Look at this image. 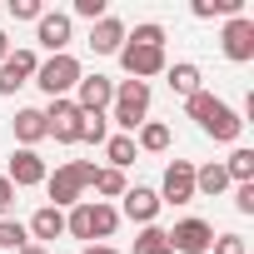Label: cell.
I'll use <instances>...</instances> for the list:
<instances>
[{
    "label": "cell",
    "mask_w": 254,
    "mask_h": 254,
    "mask_svg": "<svg viewBox=\"0 0 254 254\" xmlns=\"http://www.w3.org/2000/svg\"><path fill=\"white\" fill-rule=\"evenodd\" d=\"M185 115L199 125L204 135H214V140H224V145H234V140H239V130H244V120H239V115H234V110H229L214 90L190 95V100H185Z\"/></svg>",
    "instance_id": "obj_1"
},
{
    "label": "cell",
    "mask_w": 254,
    "mask_h": 254,
    "mask_svg": "<svg viewBox=\"0 0 254 254\" xmlns=\"http://www.w3.org/2000/svg\"><path fill=\"white\" fill-rule=\"evenodd\" d=\"M95 170H100V165H90V160H70V165H60L55 175H45L50 209H75V204H80V194L95 185Z\"/></svg>",
    "instance_id": "obj_2"
},
{
    "label": "cell",
    "mask_w": 254,
    "mask_h": 254,
    "mask_svg": "<svg viewBox=\"0 0 254 254\" xmlns=\"http://www.w3.org/2000/svg\"><path fill=\"white\" fill-rule=\"evenodd\" d=\"M115 229H120V209L115 204H100V199H80L65 214V234L70 239H110Z\"/></svg>",
    "instance_id": "obj_3"
},
{
    "label": "cell",
    "mask_w": 254,
    "mask_h": 254,
    "mask_svg": "<svg viewBox=\"0 0 254 254\" xmlns=\"http://www.w3.org/2000/svg\"><path fill=\"white\" fill-rule=\"evenodd\" d=\"M145 115H150V85H145V80H120L105 120H115L120 130L130 135V130H140V125H145Z\"/></svg>",
    "instance_id": "obj_4"
},
{
    "label": "cell",
    "mask_w": 254,
    "mask_h": 254,
    "mask_svg": "<svg viewBox=\"0 0 254 254\" xmlns=\"http://www.w3.org/2000/svg\"><path fill=\"white\" fill-rule=\"evenodd\" d=\"M80 60L75 55H50V60H40V70H35V85L50 95V100H65L75 85H80Z\"/></svg>",
    "instance_id": "obj_5"
},
{
    "label": "cell",
    "mask_w": 254,
    "mask_h": 254,
    "mask_svg": "<svg viewBox=\"0 0 254 254\" xmlns=\"http://www.w3.org/2000/svg\"><path fill=\"white\" fill-rule=\"evenodd\" d=\"M45 135H55L60 145H80V130H85V110L65 95V100H50L45 110Z\"/></svg>",
    "instance_id": "obj_6"
},
{
    "label": "cell",
    "mask_w": 254,
    "mask_h": 254,
    "mask_svg": "<svg viewBox=\"0 0 254 254\" xmlns=\"http://www.w3.org/2000/svg\"><path fill=\"white\" fill-rule=\"evenodd\" d=\"M120 65H125L130 80H145L150 85V75H165V45H135V40H125L120 45Z\"/></svg>",
    "instance_id": "obj_7"
},
{
    "label": "cell",
    "mask_w": 254,
    "mask_h": 254,
    "mask_svg": "<svg viewBox=\"0 0 254 254\" xmlns=\"http://www.w3.org/2000/svg\"><path fill=\"white\" fill-rule=\"evenodd\" d=\"M219 50H224V60L249 65V60H254V20H249V15L224 20V30H219Z\"/></svg>",
    "instance_id": "obj_8"
},
{
    "label": "cell",
    "mask_w": 254,
    "mask_h": 254,
    "mask_svg": "<svg viewBox=\"0 0 254 254\" xmlns=\"http://www.w3.org/2000/svg\"><path fill=\"white\" fill-rule=\"evenodd\" d=\"M165 234H170V254H209V244H214V224H204V219H180Z\"/></svg>",
    "instance_id": "obj_9"
},
{
    "label": "cell",
    "mask_w": 254,
    "mask_h": 254,
    "mask_svg": "<svg viewBox=\"0 0 254 254\" xmlns=\"http://www.w3.org/2000/svg\"><path fill=\"white\" fill-rule=\"evenodd\" d=\"M70 35H75V20L65 10H45L35 20V40L50 50V55H70Z\"/></svg>",
    "instance_id": "obj_10"
},
{
    "label": "cell",
    "mask_w": 254,
    "mask_h": 254,
    "mask_svg": "<svg viewBox=\"0 0 254 254\" xmlns=\"http://www.w3.org/2000/svg\"><path fill=\"white\" fill-rule=\"evenodd\" d=\"M85 115H110V100H115V80L110 75H80L75 95H70Z\"/></svg>",
    "instance_id": "obj_11"
},
{
    "label": "cell",
    "mask_w": 254,
    "mask_h": 254,
    "mask_svg": "<svg viewBox=\"0 0 254 254\" xmlns=\"http://www.w3.org/2000/svg\"><path fill=\"white\" fill-rule=\"evenodd\" d=\"M155 194H160V204H190L194 199V165L190 160H170V170H165Z\"/></svg>",
    "instance_id": "obj_12"
},
{
    "label": "cell",
    "mask_w": 254,
    "mask_h": 254,
    "mask_svg": "<svg viewBox=\"0 0 254 254\" xmlns=\"http://www.w3.org/2000/svg\"><path fill=\"white\" fill-rule=\"evenodd\" d=\"M40 70V55L35 50H10L5 60H0V95H15L20 85H30Z\"/></svg>",
    "instance_id": "obj_13"
},
{
    "label": "cell",
    "mask_w": 254,
    "mask_h": 254,
    "mask_svg": "<svg viewBox=\"0 0 254 254\" xmlns=\"http://www.w3.org/2000/svg\"><path fill=\"white\" fill-rule=\"evenodd\" d=\"M45 160L35 155V150H15L10 155V170H5V180L15 185V190H30V185H45Z\"/></svg>",
    "instance_id": "obj_14"
},
{
    "label": "cell",
    "mask_w": 254,
    "mask_h": 254,
    "mask_svg": "<svg viewBox=\"0 0 254 254\" xmlns=\"http://www.w3.org/2000/svg\"><path fill=\"white\" fill-rule=\"evenodd\" d=\"M120 199H125V219H135L140 229H145V224H155V214H160V194H155L150 185H135V190H125Z\"/></svg>",
    "instance_id": "obj_15"
},
{
    "label": "cell",
    "mask_w": 254,
    "mask_h": 254,
    "mask_svg": "<svg viewBox=\"0 0 254 254\" xmlns=\"http://www.w3.org/2000/svg\"><path fill=\"white\" fill-rule=\"evenodd\" d=\"M125 20H115V15H105V20H95L90 25V50L95 55H120V45H125Z\"/></svg>",
    "instance_id": "obj_16"
},
{
    "label": "cell",
    "mask_w": 254,
    "mask_h": 254,
    "mask_svg": "<svg viewBox=\"0 0 254 254\" xmlns=\"http://www.w3.org/2000/svg\"><path fill=\"white\" fill-rule=\"evenodd\" d=\"M25 234H30V244H55L60 234H65V209H35L30 214V224H25Z\"/></svg>",
    "instance_id": "obj_17"
},
{
    "label": "cell",
    "mask_w": 254,
    "mask_h": 254,
    "mask_svg": "<svg viewBox=\"0 0 254 254\" xmlns=\"http://www.w3.org/2000/svg\"><path fill=\"white\" fill-rule=\"evenodd\" d=\"M15 140H20V150H35L40 140H45V115L40 110H15Z\"/></svg>",
    "instance_id": "obj_18"
},
{
    "label": "cell",
    "mask_w": 254,
    "mask_h": 254,
    "mask_svg": "<svg viewBox=\"0 0 254 254\" xmlns=\"http://www.w3.org/2000/svg\"><path fill=\"white\" fill-rule=\"evenodd\" d=\"M165 75H170V90H175V95H185V100L199 95V80H204V75H199L194 60H175V65H165Z\"/></svg>",
    "instance_id": "obj_19"
},
{
    "label": "cell",
    "mask_w": 254,
    "mask_h": 254,
    "mask_svg": "<svg viewBox=\"0 0 254 254\" xmlns=\"http://www.w3.org/2000/svg\"><path fill=\"white\" fill-rule=\"evenodd\" d=\"M229 190V175H224V165H204V170H194V194H209V199H219Z\"/></svg>",
    "instance_id": "obj_20"
},
{
    "label": "cell",
    "mask_w": 254,
    "mask_h": 254,
    "mask_svg": "<svg viewBox=\"0 0 254 254\" xmlns=\"http://www.w3.org/2000/svg\"><path fill=\"white\" fill-rule=\"evenodd\" d=\"M135 150L165 155V150H170V125H160V120H145V125H140V140H135Z\"/></svg>",
    "instance_id": "obj_21"
},
{
    "label": "cell",
    "mask_w": 254,
    "mask_h": 254,
    "mask_svg": "<svg viewBox=\"0 0 254 254\" xmlns=\"http://www.w3.org/2000/svg\"><path fill=\"white\" fill-rule=\"evenodd\" d=\"M135 135H110L105 140V160H110V170H125V165H135Z\"/></svg>",
    "instance_id": "obj_22"
},
{
    "label": "cell",
    "mask_w": 254,
    "mask_h": 254,
    "mask_svg": "<svg viewBox=\"0 0 254 254\" xmlns=\"http://www.w3.org/2000/svg\"><path fill=\"white\" fill-rule=\"evenodd\" d=\"M90 190L105 194V199H120L130 185H125V170H110V165H105V170H95V185H90ZM105 199H100V204H105Z\"/></svg>",
    "instance_id": "obj_23"
},
{
    "label": "cell",
    "mask_w": 254,
    "mask_h": 254,
    "mask_svg": "<svg viewBox=\"0 0 254 254\" xmlns=\"http://www.w3.org/2000/svg\"><path fill=\"white\" fill-rule=\"evenodd\" d=\"M130 254H170V234L160 229V224H145L140 234H135V249Z\"/></svg>",
    "instance_id": "obj_24"
},
{
    "label": "cell",
    "mask_w": 254,
    "mask_h": 254,
    "mask_svg": "<svg viewBox=\"0 0 254 254\" xmlns=\"http://www.w3.org/2000/svg\"><path fill=\"white\" fill-rule=\"evenodd\" d=\"M224 175H229V185H249L254 180V150H234L224 160Z\"/></svg>",
    "instance_id": "obj_25"
},
{
    "label": "cell",
    "mask_w": 254,
    "mask_h": 254,
    "mask_svg": "<svg viewBox=\"0 0 254 254\" xmlns=\"http://www.w3.org/2000/svg\"><path fill=\"white\" fill-rule=\"evenodd\" d=\"M194 15L199 20H214V15H244V0H194Z\"/></svg>",
    "instance_id": "obj_26"
},
{
    "label": "cell",
    "mask_w": 254,
    "mask_h": 254,
    "mask_svg": "<svg viewBox=\"0 0 254 254\" xmlns=\"http://www.w3.org/2000/svg\"><path fill=\"white\" fill-rule=\"evenodd\" d=\"M25 244H30V234H25L20 219H0V249H15V254H20Z\"/></svg>",
    "instance_id": "obj_27"
},
{
    "label": "cell",
    "mask_w": 254,
    "mask_h": 254,
    "mask_svg": "<svg viewBox=\"0 0 254 254\" xmlns=\"http://www.w3.org/2000/svg\"><path fill=\"white\" fill-rule=\"evenodd\" d=\"M80 140H90V145H105V140H110V120H105V115H85V130H80Z\"/></svg>",
    "instance_id": "obj_28"
},
{
    "label": "cell",
    "mask_w": 254,
    "mask_h": 254,
    "mask_svg": "<svg viewBox=\"0 0 254 254\" xmlns=\"http://www.w3.org/2000/svg\"><path fill=\"white\" fill-rule=\"evenodd\" d=\"M125 40H135V45H165V25H135V35H125Z\"/></svg>",
    "instance_id": "obj_29"
},
{
    "label": "cell",
    "mask_w": 254,
    "mask_h": 254,
    "mask_svg": "<svg viewBox=\"0 0 254 254\" xmlns=\"http://www.w3.org/2000/svg\"><path fill=\"white\" fill-rule=\"evenodd\" d=\"M214 254H249V244H244V234H214V244H209Z\"/></svg>",
    "instance_id": "obj_30"
},
{
    "label": "cell",
    "mask_w": 254,
    "mask_h": 254,
    "mask_svg": "<svg viewBox=\"0 0 254 254\" xmlns=\"http://www.w3.org/2000/svg\"><path fill=\"white\" fill-rule=\"evenodd\" d=\"M10 15H15V20H40L45 5H40V0H10Z\"/></svg>",
    "instance_id": "obj_31"
},
{
    "label": "cell",
    "mask_w": 254,
    "mask_h": 254,
    "mask_svg": "<svg viewBox=\"0 0 254 254\" xmlns=\"http://www.w3.org/2000/svg\"><path fill=\"white\" fill-rule=\"evenodd\" d=\"M75 15H80V20H90V25H95V20H105V15H110V10H105V0H75Z\"/></svg>",
    "instance_id": "obj_32"
},
{
    "label": "cell",
    "mask_w": 254,
    "mask_h": 254,
    "mask_svg": "<svg viewBox=\"0 0 254 254\" xmlns=\"http://www.w3.org/2000/svg\"><path fill=\"white\" fill-rule=\"evenodd\" d=\"M234 209L239 214H254V180L249 185H234Z\"/></svg>",
    "instance_id": "obj_33"
},
{
    "label": "cell",
    "mask_w": 254,
    "mask_h": 254,
    "mask_svg": "<svg viewBox=\"0 0 254 254\" xmlns=\"http://www.w3.org/2000/svg\"><path fill=\"white\" fill-rule=\"evenodd\" d=\"M10 204H15V185L0 175V219H5V209H10Z\"/></svg>",
    "instance_id": "obj_34"
},
{
    "label": "cell",
    "mask_w": 254,
    "mask_h": 254,
    "mask_svg": "<svg viewBox=\"0 0 254 254\" xmlns=\"http://www.w3.org/2000/svg\"><path fill=\"white\" fill-rule=\"evenodd\" d=\"M80 254H120V249H110V244H85Z\"/></svg>",
    "instance_id": "obj_35"
},
{
    "label": "cell",
    "mask_w": 254,
    "mask_h": 254,
    "mask_svg": "<svg viewBox=\"0 0 254 254\" xmlns=\"http://www.w3.org/2000/svg\"><path fill=\"white\" fill-rule=\"evenodd\" d=\"M5 55H10V35H5V30H0V60H5Z\"/></svg>",
    "instance_id": "obj_36"
},
{
    "label": "cell",
    "mask_w": 254,
    "mask_h": 254,
    "mask_svg": "<svg viewBox=\"0 0 254 254\" xmlns=\"http://www.w3.org/2000/svg\"><path fill=\"white\" fill-rule=\"evenodd\" d=\"M20 254H50V249H45V244H25Z\"/></svg>",
    "instance_id": "obj_37"
}]
</instances>
